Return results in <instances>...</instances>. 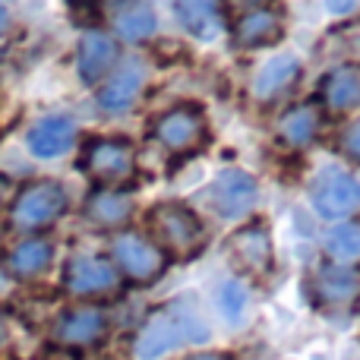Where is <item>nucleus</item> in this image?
<instances>
[{"label":"nucleus","mask_w":360,"mask_h":360,"mask_svg":"<svg viewBox=\"0 0 360 360\" xmlns=\"http://www.w3.org/2000/svg\"><path fill=\"white\" fill-rule=\"evenodd\" d=\"M323 105L329 111H351L360 105V63H342L329 70L319 86Z\"/></svg>","instance_id":"nucleus-17"},{"label":"nucleus","mask_w":360,"mask_h":360,"mask_svg":"<svg viewBox=\"0 0 360 360\" xmlns=\"http://www.w3.org/2000/svg\"><path fill=\"white\" fill-rule=\"evenodd\" d=\"M111 19H114L117 35L127 38V41H143V38H149L158 25V19H155V13H152L149 4H120V6H114Z\"/></svg>","instance_id":"nucleus-22"},{"label":"nucleus","mask_w":360,"mask_h":360,"mask_svg":"<svg viewBox=\"0 0 360 360\" xmlns=\"http://www.w3.org/2000/svg\"><path fill=\"white\" fill-rule=\"evenodd\" d=\"M133 215V199L124 190H108L98 186L92 196L86 199V218L98 228H120Z\"/></svg>","instance_id":"nucleus-18"},{"label":"nucleus","mask_w":360,"mask_h":360,"mask_svg":"<svg viewBox=\"0 0 360 360\" xmlns=\"http://www.w3.org/2000/svg\"><path fill=\"white\" fill-rule=\"evenodd\" d=\"M25 143L35 158H57L76 143V124L70 117H44L29 130Z\"/></svg>","instance_id":"nucleus-14"},{"label":"nucleus","mask_w":360,"mask_h":360,"mask_svg":"<svg viewBox=\"0 0 360 360\" xmlns=\"http://www.w3.org/2000/svg\"><path fill=\"white\" fill-rule=\"evenodd\" d=\"M186 360H231V357H224V354H193Z\"/></svg>","instance_id":"nucleus-29"},{"label":"nucleus","mask_w":360,"mask_h":360,"mask_svg":"<svg viewBox=\"0 0 360 360\" xmlns=\"http://www.w3.org/2000/svg\"><path fill=\"white\" fill-rule=\"evenodd\" d=\"M6 342H10V323H6V316L0 313V351L6 348Z\"/></svg>","instance_id":"nucleus-27"},{"label":"nucleus","mask_w":360,"mask_h":360,"mask_svg":"<svg viewBox=\"0 0 360 360\" xmlns=\"http://www.w3.org/2000/svg\"><path fill=\"white\" fill-rule=\"evenodd\" d=\"M310 288L316 304H351L360 294V272L345 266H323L316 269Z\"/></svg>","instance_id":"nucleus-15"},{"label":"nucleus","mask_w":360,"mask_h":360,"mask_svg":"<svg viewBox=\"0 0 360 360\" xmlns=\"http://www.w3.org/2000/svg\"><path fill=\"white\" fill-rule=\"evenodd\" d=\"M143 86H146V67L139 60H127L98 92V105L105 111H124V108H130L139 98Z\"/></svg>","instance_id":"nucleus-16"},{"label":"nucleus","mask_w":360,"mask_h":360,"mask_svg":"<svg viewBox=\"0 0 360 360\" xmlns=\"http://www.w3.org/2000/svg\"><path fill=\"white\" fill-rule=\"evenodd\" d=\"M209 338V326L190 304H168L155 310L136 335V357L155 360L165 351H174L180 345H196Z\"/></svg>","instance_id":"nucleus-1"},{"label":"nucleus","mask_w":360,"mask_h":360,"mask_svg":"<svg viewBox=\"0 0 360 360\" xmlns=\"http://www.w3.org/2000/svg\"><path fill=\"white\" fill-rule=\"evenodd\" d=\"M329 10H335V13H348V10H354V4H348V0H345V4H338V0H332V4H329Z\"/></svg>","instance_id":"nucleus-28"},{"label":"nucleus","mask_w":360,"mask_h":360,"mask_svg":"<svg viewBox=\"0 0 360 360\" xmlns=\"http://www.w3.org/2000/svg\"><path fill=\"white\" fill-rule=\"evenodd\" d=\"M174 13H177L180 22H184V29L190 32V35L202 38V41L221 35V29H224V10L218 4H205V0H177Z\"/></svg>","instance_id":"nucleus-20"},{"label":"nucleus","mask_w":360,"mask_h":360,"mask_svg":"<svg viewBox=\"0 0 360 360\" xmlns=\"http://www.w3.org/2000/svg\"><path fill=\"white\" fill-rule=\"evenodd\" d=\"M218 304H221L224 316H228L231 323H237L240 310L247 307V288H243L240 281H228V285L221 288V294H218Z\"/></svg>","instance_id":"nucleus-25"},{"label":"nucleus","mask_w":360,"mask_h":360,"mask_svg":"<svg viewBox=\"0 0 360 360\" xmlns=\"http://www.w3.org/2000/svg\"><path fill=\"white\" fill-rule=\"evenodd\" d=\"M319 124H323V111H319V105L304 101V105H294L281 114L278 136H281V143H288V146H307L313 136H316Z\"/></svg>","instance_id":"nucleus-21"},{"label":"nucleus","mask_w":360,"mask_h":360,"mask_svg":"<svg viewBox=\"0 0 360 360\" xmlns=\"http://www.w3.org/2000/svg\"><path fill=\"white\" fill-rule=\"evenodd\" d=\"M155 139L168 152H193L205 143V117L199 108L193 105H177L171 111H165L155 120Z\"/></svg>","instance_id":"nucleus-7"},{"label":"nucleus","mask_w":360,"mask_h":360,"mask_svg":"<svg viewBox=\"0 0 360 360\" xmlns=\"http://www.w3.org/2000/svg\"><path fill=\"white\" fill-rule=\"evenodd\" d=\"M149 228L155 234V240L162 243V253L168 250L171 256H193L205 240V228L196 215L190 212V205L184 202H162L149 212Z\"/></svg>","instance_id":"nucleus-2"},{"label":"nucleus","mask_w":360,"mask_h":360,"mask_svg":"<svg viewBox=\"0 0 360 360\" xmlns=\"http://www.w3.org/2000/svg\"><path fill=\"white\" fill-rule=\"evenodd\" d=\"M6 22H10V19H6V10H4V6H0V32L6 29Z\"/></svg>","instance_id":"nucleus-30"},{"label":"nucleus","mask_w":360,"mask_h":360,"mask_svg":"<svg viewBox=\"0 0 360 360\" xmlns=\"http://www.w3.org/2000/svg\"><path fill=\"white\" fill-rule=\"evenodd\" d=\"M342 149H345V155H348V158L360 162V117L342 133Z\"/></svg>","instance_id":"nucleus-26"},{"label":"nucleus","mask_w":360,"mask_h":360,"mask_svg":"<svg viewBox=\"0 0 360 360\" xmlns=\"http://www.w3.org/2000/svg\"><path fill=\"white\" fill-rule=\"evenodd\" d=\"M0 281H4V278H0Z\"/></svg>","instance_id":"nucleus-31"},{"label":"nucleus","mask_w":360,"mask_h":360,"mask_svg":"<svg viewBox=\"0 0 360 360\" xmlns=\"http://www.w3.org/2000/svg\"><path fill=\"white\" fill-rule=\"evenodd\" d=\"M310 199L323 218H348L360 209V184L342 168H323L313 177Z\"/></svg>","instance_id":"nucleus-5"},{"label":"nucleus","mask_w":360,"mask_h":360,"mask_svg":"<svg viewBox=\"0 0 360 360\" xmlns=\"http://www.w3.org/2000/svg\"><path fill=\"white\" fill-rule=\"evenodd\" d=\"M108 332V316L98 307H70L54 323V342L67 348H86L95 345Z\"/></svg>","instance_id":"nucleus-10"},{"label":"nucleus","mask_w":360,"mask_h":360,"mask_svg":"<svg viewBox=\"0 0 360 360\" xmlns=\"http://www.w3.org/2000/svg\"><path fill=\"white\" fill-rule=\"evenodd\" d=\"M114 262L136 285H149L165 272V253L158 250V243L146 240L139 234L114 237Z\"/></svg>","instance_id":"nucleus-8"},{"label":"nucleus","mask_w":360,"mask_h":360,"mask_svg":"<svg viewBox=\"0 0 360 360\" xmlns=\"http://www.w3.org/2000/svg\"><path fill=\"white\" fill-rule=\"evenodd\" d=\"M51 259H54V247L48 240H25L10 253L6 266L16 278H32V275H41Z\"/></svg>","instance_id":"nucleus-23"},{"label":"nucleus","mask_w":360,"mask_h":360,"mask_svg":"<svg viewBox=\"0 0 360 360\" xmlns=\"http://www.w3.org/2000/svg\"><path fill=\"white\" fill-rule=\"evenodd\" d=\"M67 212V190L57 180H35L22 186L13 202V224L22 231H38L54 224Z\"/></svg>","instance_id":"nucleus-3"},{"label":"nucleus","mask_w":360,"mask_h":360,"mask_svg":"<svg viewBox=\"0 0 360 360\" xmlns=\"http://www.w3.org/2000/svg\"><path fill=\"white\" fill-rule=\"evenodd\" d=\"M256 196H259V190H256V180L250 177L247 171H240V168L221 171V174L212 180L209 193H205L212 212H218V215L228 218V221L247 215V212L256 205Z\"/></svg>","instance_id":"nucleus-6"},{"label":"nucleus","mask_w":360,"mask_h":360,"mask_svg":"<svg viewBox=\"0 0 360 360\" xmlns=\"http://www.w3.org/2000/svg\"><path fill=\"white\" fill-rule=\"evenodd\" d=\"M326 250L335 259H357L360 256V221H348L338 224V228L329 231L326 237Z\"/></svg>","instance_id":"nucleus-24"},{"label":"nucleus","mask_w":360,"mask_h":360,"mask_svg":"<svg viewBox=\"0 0 360 360\" xmlns=\"http://www.w3.org/2000/svg\"><path fill=\"white\" fill-rule=\"evenodd\" d=\"M228 256L240 272L262 275L272 266V237L262 224H247L228 240Z\"/></svg>","instance_id":"nucleus-11"},{"label":"nucleus","mask_w":360,"mask_h":360,"mask_svg":"<svg viewBox=\"0 0 360 360\" xmlns=\"http://www.w3.org/2000/svg\"><path fill=\"white\" fill-rule=\"evenodd\" d=\"M300 76V63L294 54H278L269 63H262L259 73L253 76V95L259 101H272L278 98L285 89H291Z\"/></svg>","instance_id":"nucleus-19"},{"label":"nucleus","mask_w":360,"mask_h":360,"mask_svg":"<svg viewBox=\"0 0 360 360\" xmlns=\"http://www.w3.org/2000/svg\"><path fill=\"white\" fill-rule=\"evenodd\" d=\"M117 60V41L105 32H86L79 41V51H76V67H79V76L82 82H98L108 70L114 67Z\"/></svg>","instance_id":"nucleus-12"},{"label":"nucleus","mask_w":360,"mask_h":360,"mask_svg":"<svg viewBox=\"0 0 360 360\" xmlns=\"http://www.w3.org/2000/svg\"><path fill=\"white\" fill-rule=\"evenodd\" d=\"M63 288L70 294H79V297L114 291L117 288V269H114V262L101 259V256H70L67 266H63Z\"/></svg>","instance_id":"nucleus-9"},{"label":"nucleus","mask_w":360,"mask_h":360,"mask_svg":"<svg viewBox=\"0 0 360 360\" xmlns=\"http://www.w3.org/2000/svg\"><path fill=\"white\" fill-rule=\"evenodd\" d=\"M82 171L105 184L108 190H117L120 184L133 180L136 149L127 139H92L82 152Z\"/></svg>","instance_id":"nucleus-4"},{"label":"nucleus","mask_w":360,"mask_h":360,"mask_svg":"<svg viewBox=\"0 0 360 360\" xmlns=\"http://www.w3.org/2000/svg\"><path fill=\"white\" fill-rule=\"evenodd\" d=\"M285 25L281 16L272 6H250L234 19V38L243 48H259V44H272L281 38Z\"/></svg>","instance_id":"nucleus-13"}]
</instances>
